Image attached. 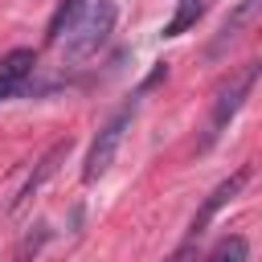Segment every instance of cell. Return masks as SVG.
I'll list each match as a JSON object with an SVG mask.
<instances>
[{"instance_id":"cell-5","label":"cell","mask_w":262,"mask_h":262,"mask_svg":"<svg viewBox=\"0 0 262 262\" xmlns=\"http://www.w3.org/2000/svg\"><path fill=\"white\" fill-rule=\"evenodd\" d=\"M246 180H250V168H237L229 180H221V184L205 196V205L196 209V217H192V225H188V242H184V246H192V242L205 233V225H209V221H213V217H217V213H221V209H225V205L242 192V184H246Z\"/></svg>"},{"instance_id":"cell-7","label":"cell","mask_w":262,"mask_h":262,"mask_svg":"<svg viewBox=\"0 0 262 262\" xmlns=\"http://www.w3.org/2000/svg\"><path fill=\"white\" fill-rule=\"evenodd\" d=\"M33 70H37V53L33 49H8L0 57V102L20 94L29 86V78H33Z\"/></svg>"},{"instance_id":"cell-8","label":"cell","mask_w":262,"mask_h":262,"mask_svg":"<svg viewBox=\"0 0 262 262\" xmlns=\"http://www.w3.org/2000/svg\"><path fill=\"white\" fill-rule=\"evenodd\" d=\"M86 0H57V8H53V20H49V33H45V41L49 45H57V41H70V33L82 25V16H86Z\"/></svg>"},{"instance_id":"cell-9","label":"cell","mask_w":262,"mask_h":262,"mask_svg":"<svg viewBox=\"0 0 262 262\" xmlns=\"http://www.w3.org/2000/svg\"><path fill=\"white\" fill-rule=\"evenodd\" d=\"M205 4H209V0H176V12H172V20L164 25V37H180L184 29H192V25L201 20Z\"/></svg>"},{"instance_id":"cell-1","label":"cell","mask_w":262,"mask_h":262,"mask_svg":"<svg viewBox=\"0 0 262 262\" xmlns=\"http://www.w3.org/2000/svg\"><path fill=\"white\" fill-rule=\"evenodd\" d=\"M262 78V61L254 57V61H246V66H237L221 86H217V98H213V106H209V119H205V135H201V151H209L225 131H229V123L237 119V111L246 106V98H250V90H254V82Z\"/></svg>"},{"instance_id":"cell-2","label":"cell","mask_w":262,"mask_h":262,"mask_svg":"<svg viewBox=\"0 0 262 262\" xmlns=\"http://www.w3.org/2000/svg\"><path fill=\"white\" fill-rule=\"evenodd\" d=\"M131 119H135V98H131L127 106H119V111L98 127V135H94V143H90V151H86V164H82V180H86V184H94V180L106 176V168L115 164V151H119Z\"/></svg>"},{"instance_id":"cell-10","label":"cell","mask_w":262,"mask_h":262,"mask_svg":"<svg viewBox=\"0 0 262 262\" xmlns=\"http://www.w3.org/2000/svg\"><path fill=\"white\" fill-rule=\"evenodd\" d=\"M246 258H250V246H246V237L233 233V237H221L205 262H246Z\"/></svg>"},{"instance_id":"cell-6","label":"cell","mask_w":262,"mask_h":262,"mask_svg":"<svg viewBox=\"0 0 262 262\" xmlns=\"http://www.w3.org/2000/svg\"><path fill=\"white\" fill-rule=\"evenodd\" d=\"M262 16V0H237L233 8H229V16L221 20V29H217V37L209 41V57H217V53H225L237 37H242V29H250L254 20Z\"/></svg>"},{"instance_id":"cell-11","label":"cell","mask_w":262,"mask_h":262,"mask_svg":"<svg viewBox=\"0 0 262 262\" xmlns=\"http://www.w3.org/2000/svg\"><path fill=\"white\" fill-rule=\"evenodd\" d=\"M45 237H49V229H45V225H37V233H29V237L20 242V250H16V262H29V254H37V250L45 246Z\"/></svg>"},{"instance_id":"cell-4","label":"cell","mask_w":262,"mask_h":262,"mask_svg":"<svg viewBox=\"0 0 262 262\" xmlns=\"http://www.w3.org/2000/svg\"><path fill=\"white\" fill-rule=\"evenodd\" d=\"M66 156H70V139H57V143H53V147H49V151L29 168L25 184H20V188H16V196L8 201V213H20V209H25V205L45 188V180H53V176H57V168H61V160H66Z\"/></svg>"},{"instance_id":"cell-3","label":"cell","mask_w":262,"mask_h":262,"mask_svg":"<svg viewBox=\"0 0 262 262\" xmlns=\"http://www.w3.org/2000/svg\"><path fill=\"white\" fill-rule=\"evenodd\" d=\"M111 29H115V0H94V4L86 8L82 25L70 33V41H66V57H70V61H86V57H94V53L106 45Z\"/></svg>"}]
</instances>
